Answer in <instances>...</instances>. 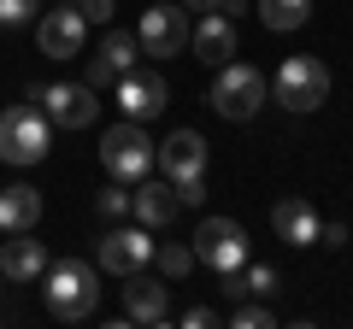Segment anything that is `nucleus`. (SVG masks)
Here are the masks:
<instances>
[{
	"mask_svg": "<svg viewBox=\"0 0 353 329\" xmlns=\"http://www.w3.org/2000/svg\"><path fill=\"white\" fill-rule=\"evenodd\" d=\"M153 159H159L165 182H189V177H206V141L194 136V129H171V136L153 147Z\"/></svg>",
	"mask_w": 353,
	"mask_h": 329,
	"instance_id": "f8f14e48",
	"label": "nucleus"
},
{
	"mask_svg": "<svg viewBox=\"0 0 353 329\" xmlns=\"http://www.w3.org/2000/svg\"><path fill=\"white\" fill-rule=\"evenodd\" d=\"M271 100L289 106V112H318L330 100V65L312 59V53H289L271 76Z\"/></svg>",
	"mask_w": 353,
	"mask_h": 329,
	"instance_id": "7ed1b4c3",
	"label": "nucleus"
},
{
	"mask_svg": "<svg viewBox=\"0 0 353 329\" xmlns=\"http://www.w3.org/2000/svg\"><path fill=\"white\" fill-rule=\"evenodd\" d=\"M271 100V89H265V76L253 71L248 59H224L218 65V83H212V106L218 118H230V124H248L259 106Z\"/></svg>",
	"mask_w": 353,
	"mask_h": 329,
	"instance_id": "20e7f679",
	"label": "nucleus"
},
{
	"mask_svg": "<svg viewBox=\"0 0 353 329\" xmlns=\"http://www.w3.org/2000/svg\"><path fill=\"white\" fill-rule=\"evenodd\" d=\"M194 259H201L206 270H241L248 265V229L236 224V217H201V229H194Z\"/></svg>",
	"mask_w": 353,
	"mask_h": 329,
	"instance_id": "423d86ee",
	"label": "nucleus"
},
{
	"mask_svg": "<svg viewBox=\"0 0 353 329\" xmlns=\"http://www.w3.org/2000/svg\"><path fill=\"white\" fill-rule=\"evenodd\" d=\"M183 323H189V329H212L218 312H212V306H189V312H183Z\"/></svg>",
	"mask_w": 353,
	"mask_h": 329,
	"instance_id": "cd10ccee",
	"label": "nucleus"
},
{
	"mask_svg": "<svg viewBox=\"0 0 353 329\" xmlns=\"http://www.w3.org/2000/svg\"><path fill=\"white\" fill-rule=\"evenodd\" d=\"M189 41H194V53H201L206 65H224L230 53H236V24H230L224 12H201V24L189 30Z\"/></svg>",
	"mask_w": 353,
	"mask_h": 329,
	"instance_id": "a211bd4d",
	"label": "nucleus"
},
{
	"mask_svg": "<svg viewBox=\"0 0 353 329\" xmlns=\"http://www.w3.org/2000/svg\"><path fill=\"white\" fill-rule=\"evenodd\" d=\"M0 282H6V277H0Z\"/></svg>",
	"mask_w": 353,
	"mask_h": 329,
	"instance_id": "72a5a7b5",
	"label": "nucleus"
},
{
	"mask_svg": "<svg viewBox=\"0 0 353 329\" xmlns=\"http://www.w3.org/2000/svg\"><path fill=\"white\" fill-rule=\"evenodd\" d=\"M153 259H159L165 277H189V270H194V247H183V241H165Z\"/></svg>",
	"mask_w": 353,
	"mask_h": 329,
	"instance_id": "4be33fe9",
	"label": "nucleus"
},
{
	"mask_svg": "<svg viewBox=\"0 0 353 329\" xmlns=\"http://www.w3.org/2000/svg\"><path fill=\"white\" fill-rule=\"evenodd\" d=\"M212 12H224V18H230V24H236V18H241V12H248V0H218Z\"/></svg>",
	"mask_w": 353,
	"mask_h": 329,
	"instance_id": "c756f323",
	"label": "nucleus"
},
{
	"mask_svg": "<svg viewBox=\"0 0 353 329\" xmlns=\"http://www.w3.org/2000/svg\"><path fill=\"white\" fill-rule=\"evenodd\" d=\"M318 206L312 200H301V194H289V200H277L271 206V229H277V241L283 247H318Z\"/></svg>",
	"mask_w": 353,
	"mask_h": 329,
	"instance_id": "4468645a",
	"label": "nucleus"
},
{
	"mask_svg": "<svg viewBox=\"0 0 353 329\" xmlns=\"http://www.w3.org/2000/svg\"><path fill=\"white\" fill-rule=\"evenodd\" d=\"M241 288H248V300H271V294H283V277L271 265H241Z\"/></svg>",
	"mask_w": 353,
	"mask_h": 329,
	"instance_id": "412c9836",
	"label": "nucleus"
},
{
	"mask_svg": "<svg viewBox=\"0 0 353 329\" xmlns=\"http://www.w3.org/2000/svg\"><path fill=\"white\" fill-rule=\"evenodd\" d=\"M230 323H236V329H271L277 317L265 312L259 300H236V312H230Z\"/></svg>",
	"mask_w": 353,
	"mask_h": 329,
	"instance_id": "5701e85b",
	"label": "nucleus"
},
{
	"mask_svg": "<svg viewBox=\"0 0 353 329\" xmlns=\"http://www.w3.org/2000/svg\"><path fill=\"white\" fill-rule=\"evenodd\" d=\"M171 189H176V200H183V206H201V200H206V177H189V182H171Z\"/></svg>",
	"mask_w": 353,
	"mask_h": 329,
	"instance_id": "bb28decb",
	"label": "nucleus"
},
{
	"mask_svg": "<svg viewBox=\"0 0 353 329\" xmlns=\"http://www.w3.org/2000/svg\"><path fill=\"white\" fill-rule=\"evenodd\" d=\"M112 89H118V112H124V118H136V124L159 118V112H165V100H171L165 76H159V71H141V65H136V71H124V76L112 83Z\"/></svg>",
	"mask_w": 353,
	"mask_h": 329,
	"instance_id": "9b49d317",
	"label": "nucleus"
},
{
	"mask_svg": "<svg viewBox=\"0 0 353 329\" xmlns=\"http://www.w3.org/2000/svg\"><path fill=\"white\" fill-rule=\"evenodd\" d=\"M83 36H88V24H83V12H77V0H59L53 12L36 18V47L48 53V59H77V53H83Z\"/></svg>",
	"mask_w": 353,
	"mask_h": 329,
	"instance_id": "6e6552de",
	"label": "nucleus"
},
{
	"mask_svg": "<svg viewBox=\"0 0 353 329\" xmlns=\"http://www.w3.org/2000/svg\"><path fill=\"white\" fill-rule=\"evenodd\" d=\"M48 270V247L30 241V229H12V241L0 247V277L6 282H36Z\"/></svg>",
	"mask_w": 353,
	"mask_h": 329,
	"instance_id": "dca6fc26",
	"label": "nucleus"
},
{
	"mask_svg": "<svg viewBox=\"0 0 353 329\" xmlns=\"http://www.w3.org/2000/svg\"><path fill=\"white\" fill-rule=\"evenodd\" d=\"M41 224V189L30 182H12V189H0V229L12 235V229H36Z\"/></svg>",
	"mask_w": 353,
	"mask_h": 329,
	"instance_id": "6ab92c4d",
	"label": "nucleus"
},
{
	"mask_svg": "<svg viewBox=\"0 0 353 329\" xmlns=\"http://www.w3.org/2000/svg\"><path fill=\"white\" fill-rule=\"evenodd\" d=\"M259 18L265 30H301L312 18V0H259Z\"/></svg>",
	"mask_w": 353,
	"mask_h": 329,
	"instance_id": "aec40b11",
	"label": "nucleus"
},
{
	"mask_svg": "<svg viewBox=\"0 0 353 329\" xmlns=\"http://www.w3.org/2000/svg\"><path fill=\"white\" fill-rule=\"evenodd\" d=\"M30 100H36L59 129H88L94 118H101V100H94V89H88V83H53V89H30Z\"/></svg>",
	"mask_w": 353,
	"mask_h": 329,
	"instance_id": "0eeeda50",
	"label": "nucleus"
},
{
	"mask_svg": "<svg viewBox=\"0 0 353 329\" xmlns=\"http://www.w3.org/2000/svg\"><path fill=\"white\" fill-rule=\"evenodd\" d=\"M36 24V0H0V30Z\"/></svg>",
	"mask_w": 353,
	"mask_h": 329,
	"instance_id": "b1692460",
	"label": "nucleus"
},
{
	"mask_svg": "<svg viewBox=\"0 0 353 329\" xmlns=\"http://www.w3.org/2000/svg\"><path fill=\"white\" fill-rule=\"evenodd\" d=\"M141 65V41L124 36V30H106V47L88 59V89H112L124 71H136Z\"/></svg>",
	"mask_w": 353,
	"mask_h": 329,
	"instance_id": "ddd939ff",
	"label": "nucleus"
},
{
	"mask_svg": "<svg viewBox=\"0 0 353 329\" xmlns=\"http://www.w3.org/2000/svg\"><path fill=\"white\" fill-rule=\"evenodd\" d=\"M136 41L141 53H153V59H171V53L189 47V12L183 6H148L136 24Z\"/></svg>",
	"mask_w": 353,
	"mask_h": 329,
	"instance_id": "1a4fd4ad",
	"label": "nucleus"
},
{
	"mask_svg": "<svg viewBox=\"0 0 353 329\" xmlns=\"http://www.w3.org/2000/svg\"><path fill=\"white\" fill-rule=\"evenodd\" d=\"M53 6H59V0H53Z\"/></svg>",
	"mask_w": 353,
	"mask_h": 329,
	"instance_id": "473e14b6",
	"label": "nucleus"
},
{
	"mask_svg": "<svg viewBox=\"0 0 353 329\" xmlns=\"http://www.w3.org/2000/svg\"><path fill=\"white\" fill-rule=\"evenodd\" d=\"M176 6H183V12H212L218 0H176Z\"/></svg>",
	"mask_w": 353,
	"mask_h": 329,
	"instance_id": "7c9ffc66",
	"label": "nucleus"
},
{
	"mask_svg": "<svg viewBox=\"0 0 353 329\" xmlns=\"http://www.w3.org/2000/svg\"><path fill=\"white\" fill-rule=\"evenodd\" d=\"M48 147H53V118L41 112L30 94L0 112V159L6 164H41Z\"/></svg>",
	"mask_w": 353,
	"mask_h": 329,
	"instance_id": "f03ea898",
	"label": "nucleus"
},
{
	"mask_svg": "<svg viewBox=\"0 0 353 329\" xmlns=\"http://www.w3.org/2000/svg\"><path fill=\"white\" fill-rule=\"evenodd\" d=\"M101 217H130V182H118V189L101 194Z\"/></svg>",
	"mask_w": 353,
	"mask_h": 329,
	"instance_id": "393cba45",
	"label": "nucleus"
},
{
	"mask_svg": "<svg viewBox=\"0 0 353 329\" xmlns=\"http://www.w3.org/2000/svg\"><path fill=\"white\" fill-rule=\"evenodd\" d=\"M41 300H48V312L59 317V323H83V317L101 312V265H88V259H59L48 270H41Z\"/></svg>",
	"mask_w": 353,
	"mask_h": 329,
	"instance_id": "f257e3e1",
	"label": "nucleus"
},
{
	"mask_svg": "<svg viewBox=\"0 0 353 329\" xmlns=\"http://www.w3.org/2000/svg\"><path fill=\"white\" fill-rule=\"evenodd\" d=\"M0 323H12V317H6V312H0Z\"/></svg>",
	"mask_w": 353,
	"mask_h": 329,
	"instance_id": "2f4dec72",
	"label": "nucleus"
},
{
	"mask_svg": "<svg viewBox=\"0 0 353 329\" xmlns=\"http://www.w3.org/2000/svg\"><path fill=\"white\" fill-rule=\"evenodd\" d=\"M171 317V300H165V288L153 277H124V323H165Z\"/></svg>",
	"mask_w": 353,
	"mask_h": 329,
	"instance_id": "f3484780",
	"label": "nucleus"
},
{
	"mask_svg": "<svg viewBox=\"0 0 353 329\" xmlns=\"http://www.w3.org/2000/svg\"><path fill=\"white\" fill-rule=\"evenodd\" d=\"M153 265V235L148 224H124V229H106L101 241V270H112V277H136V270Z\"/></svg>",
	"mask_w": 353,
	"mask_h": 329,
	"instance_id": "9d476101",
	"label": "nucleus"
},
{
	"mask_svg": "<svg viewBox=\"0 0 353 329\" xmlns=\"http://www.w3.org/2000/svg\"><path fill=\"white\" fill-rule=\"evenodd\" d=\"M176 212H183V200H176V189H171V182H148V177H141L136 189H130V217H136V224L165 229Z\"/></svg>",
	"mask_w": 353,
	"mask_h": 329,
	"instance_id": "2eb2a0df",
	"label": "nucleus"
},
{
	"mask_svg": "<svg viewBox=\"0 0 353 329\" xmlns=\"http://www.w3.org/2000/svg\"><path fill=\"white\" fill-rule=\"evenodd\" d=\"M112 6H118V0H77L83 24H112Z\"/></svg>",
	"mask_w": 353,
	"mask_h": 329,
	"instance_id": "a878e982",
	"label": "nucleus"
},
{
	"mask_svg": "<svg viewBox=\"0 0 353 329\" xmlns=\"http://www.w3.org/2000/svg\"><path fill=\"white\" fill-rule=\"evenodd\" d=\"M341 241H347L341 224H318V247H341Z\"/></svg>",
	"mask_w": 353,
	"mask_h": 329,
	"instance_id": "c85d7f7f",
	"label": "nucleus"
},
{
	"mask_svg": "<svg viewBox=\"0 0 353 329\" xmlns=\"http://www.w3.org/2000/svg\"><path fill=\"white\" fill-rule=\"evenodd\" d=\"M101 164H106V177H112V182H141L153 171V136L136 124V118L112 124L106 141H101Z\"/></svg>",
	"mask_w": 353,
	"mask_h": 329,
	"instance_id": "39448f33",
	"label": "nucleus"
}]
</instances>
